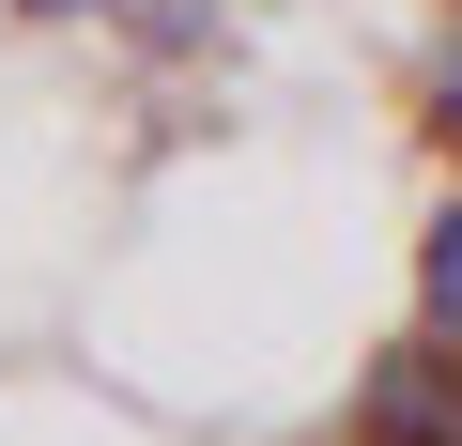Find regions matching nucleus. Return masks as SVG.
Here are the masks:
<instances>
[{
    "label": "nucleus",
    "mask_w": 462,
    "mask_h": 446,
    "mask_svg": "<svg viewBox=\"0 0 462 446\" xmlns=\"http://www.w3.org/2000/svg\"><path fill=\"white\" fill-rule=\"evenodd\" d=\"M416 323H431V339H462V200L431 215V247H416Z\"/></svg>",
    "instance_id": "nucleus-2"
},
{
    "label": "nucleus",
    "mask_w": 462,
    "mask_h": 446,
    "mask_svg": "<svg viewBox=\"0 0 462 446\" xmlns=\"http://www.w3.org/2000/svg\"><path fill=\"white\" fill-rule=\"evenodd\" d=\"M108 16H139V47H200V32H216V0H108Z\"/></svg>",
    "instance_id": "nucleus-3"
},
{
    "label": "nucleus",
    "mask_w": 462,
    "mask_h": 446,
    "mask_svg": "<svg viewBox=\"0 0 462 446\" xmlns=\"http://www.w3.org/2000/svg\"><path fill=\"white\" fill-rule=\"evenodd\" d=\"M16 16H108V0H16Z\"/></svg>",
    "instance_id": "nucleus-5"
},
{
    "label": "nucleus",
    "mask_w": 462,
    "mask_h": 446,
    "mask_svg": "<svg viewBox=\"0 0 462 446\" xmlns=\"http://www.w3.org/2000/svg\"><path fill=\"white\" fill-rule=\"evenodd\" d=\"M355 446H462V339H385L355 385Z\"/></svg>",
    "instance_id": "nucleus-1"
},
{
    "label": "nucleus",
    "mask_w": 462,
    "mask_h": 446,
    "mask_svg": "<svg viewBox=\"0 0 462 446\" xmlns=\"http://www.w3.org/2000/svg\"><path fill=\"white\" fill-rule=\"evenodd\" d=\"M416 93H431V123L462 139V16H447V47H431V77H416Z\"/></svg>",
    "instance_id": "nucleus-4"
}]
</instances>
